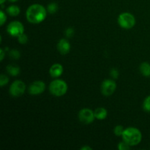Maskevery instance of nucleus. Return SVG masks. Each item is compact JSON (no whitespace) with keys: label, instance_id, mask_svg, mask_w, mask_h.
Segmentation results:
<instances>
[{"label":"nucleus","instance_id":"nucleus-1","mask_svg":"<svg viewBox=\"0 0 150 150\" xmlns=\"http://www.w3.org/2000/svg\"><path fill=\"white\" fill-rule=\"evenodd\" d=\"M47 16V10L40 4H34L29 6L26 12V17L28 21L33 24L41 23Z\"/></svg>","mask_w":150,"mask_h":150},{"label":"nucleus","instance_id":"nucleus-22","mask_svg":"<svg viewBox=\"0 0 150 150\" xmlns=\"http://www.w3.org/2000/svg\"><path fill=\"white\" fill-rule=\"evenodd\" d=\"M131 146L129 144H127L125 142L122 140V142H120L118 145V149L120 150H129L130 149Z\"/></svg>","mask_w":150,"mask_h":150},{"label":"nucleus","instance_id":"nucleus-20","mask_svg":"<svg viewBox=\"0 0 150 150\" xmlns=\"http://www.w3.org/2000/svg\"><path fill=\"white\" fill-rule=\"evenodd\" d=\"M18 40L19 43L24 45V44H26V42H28L27 35H26V34H24V33L21 34V35H19V36L18 37Z\"/></svg>","mask_w":150,"mask_h":150},{"label":"nucleus","instance_id":"nucleus-23","mask_svg":"<svg viewBox=\"0 0 150 150\" xmlns=\"http://www.w3.org/2000/svg\"><path fill=\"white\" fill-rule=\"evenodd\" d=\"M110 76L113 78L114 79H118L119 76H120V73H119L118 70L115 68L111 69V71H110Z\"/></svg>","mask_w":150,"mask_h":150},{"label":"nucleus","instance_id":"nucleus-27","mask_svg":"<svg viewBox=\"0 0 150 150\" xmlns=\"http://www.w3.org/2000/svg\"><path fill=\"white\" fill-rule=\"evenodd\" d=\"M81 150H92V147H90V146H83V147L81 148Z\"/></svg>","mask_w":150,"mask_h":150},{"label":"nucleus","instance_id":"nucleus-21","mask_svg":"<svg viewBox=\"0 0 150 150\" xmlns=\"http://www.w3.org/2000/svg\"><path fill=\"white\" fill-rule=\"evenodd\" d=\"M9 82V78L6 75L1 74L0 76V86L3 87Z\"/></svg>","mask_w":150,"mask_h":150},{"label":"nucleus","instance_id":"nucleus-29","mask_svg":"<svg viewBox=\"0 0 150 150\" xmlns=\"http://www.w3.org/2000/svg\"><path fill=\"white\" fill-rule=\"evenodd\" d=\"M5 1H6V0H0V3H1V4H3Z\"/></svg>","mask_w":150,"mask_h":150},{"label":"nucleus","instance_id":"nucleus-25","mask_svg":"<svg viewBox=\"0 0 150 150\" xmlns=\"http://www.w3.org/2000/svg\"><path fill=\"white\" fill-rule=\"evenodd\" d=\"M0 18H1V20H0V25L3 26L4 23L6 22V21H7V16H6V14L2 10L0 11Z\"/></svg>","mask_w":150,"mask_h":150},{"label":"nucleus","instance_id":"nucleus-14","mask_svg":"<svg viewBox=\"0 0 150 150\" xmlns=\"http://www.w3.org/2000/svg\"><path fill=\"white\" fill-rule=\"evenodd\" d=\"M140 72L145 77H149L150 76V64L146 62H144L141 64L140 67Z\"/></svg>","mask_w":150,"mask_h":150},{"label":"nucleus","instance_id":"nucleus-4","mask_svg":"<svg viewBox=\"0 0 150 150\" xmlns=\"http://www.w3.org/2000/svg\"><path fill=\"white\" fill-rule=\"evenodd\" d=\"M118 23L123 29H130L136 25V18L133 14L125 12L119 16Z\"/></svg>","mask_w":150,"mask_h":150},{"label":"nucleus","instance_id":"nucleus-11","mask_svg":"<svg viewBox=\"0 0 150 150\" xmlns=\"http://www.w3.org/2000/svg\"><path fill=\"white\" fill-rule=\"evenodd\" d=\"M63 72H64V69L62 64L56 63L54 64L49 70V73L51 75V77L53 78H58L62 75Z\"/></svg>","mask_w":150,"mask_h":150},{"label":"nucleus","instance_id":"nucleus-28","mask_svg":"<svg viewBox=\"0 0 150 150\" xmlns=\"http://www.w3.org/2000/svg\"><path fill=\"white\" fill-rule=\"evenodd\" d=\"M9 1H10V2H16V1H18V0H8Z\"/></svg>","mask_w":150,"mask_h":150},{"label":"nucleus","instance_id":"nucleus-2","mask_svg":"<svg viewBox=\"0 0 150 150\" xmlns=\"http://www.w3.org/2000/svg\"><path fill=\"white\" fill-rule=\"evenodd\" d=\"M122 137V140L130 146H136L142 140V132L139 129L133 127L125 129Z\"/></svg>","mask_w":150,"mask_h":150},{"label":"nucleus","instance_id":"nucleus-17","mask_svg":"<svg viewBox=\"0 0 150 150\" xmlns=\"http://www.w3.org/2000/svg\"><path fill=\"white\" fill-rule=\"evenodd\" d=\"M58 4L55 2H51L48 5V8H47V11L51 14H54L58 10Z\"/></svg>","mask_w":150,"mask_h":150},{"label":"nucleus","instance_id":"nucleus-13","mask_svg":"<svg viewBox=\"0 0 150 150\" xmlns=\"http://www.w3.org/2000/svg\"><path fill=\"white\" fill-rule=\"evenodd\" d=\"M7 72L12 76H17L20 74L21 69L16 64H9L6 67Z\"/></svg>","mask_w":150,"mask_h":150},{"label":"nucleus","instance_id":"nucleus-8","mask_svg":"<svg viewBox=\"0 0 150 150\" xmlns=\"http://www.w3.org/2000/svg\"><path fill=\"white\" fill-rule=\"evenodd\" d=\"M117 89V83L111 79H106L103 81L101 84V92L104 96H111L114 94Z\"/></svg>","mask_w":150,"mask_h":150},{"label":"nucleus","instance_id":"nucleus-5","mask_svg":"<svg viewBox=\"0 0 150 150\" xmlns=\"http://www.w3.org/2000/svg\"><path fill=\"white\" fill-rule=\"evenodd\" d=\"M26 91V84L23 81L20 80H16L10 85L9 92L10 95L15 98H18L24 94Z\"/></svg>","mask_w":150,"mask_h":150},{"label":"nucleus","instance_id":"nucleus-12","mask_svg":"<svg viewBox=\"0 0 150 150\" xmlns=\"http://www.w3.org/2000/svg\"><path fill=\"white\" fill-rule=\"evenodd\" d=\"M94 113H95V118L99 120H105L108 116V111L103 107H100V108H96Z\"/></svg>","mask_w":150,"mask_h":150},{"label":"nucleus","instance_id":"nucleus-10","mask_svg":"<svg viewBox=\"0 0 150 150\" xmlns=\"http://www.w3.org/2000/svg\"><path fill=\"white\" fill-rule=\"evenodd\" d=\"M70 48L71 46L70 42L66 39H61L57 44V49L59 52L62 55L68 54L70 51Z\"/></svg>","mask_w":150,"mask_h":150},{"label":"nucleus","instance_id":"nucleus-15","mask_svg":"<svg viewBox=\"0 0 150 150\" xmlns=\"http://www.w3.org/2000/svg\"><path fill=\"white\" fill-rule=\"evenodd\" d=\"M6 11H7V14L10 15V16L16 17V16H18L20 14L21 10L17 5H10L7 7Z\"/></svg>","mask_w":150,"mask_h":150},{"label":"nucleus","instance_id":"nucleus-19","mask_svg":"<svg viewBox=\"0 0 150 150\" xmlns=\"http://www.w3.org/2000/svg\"><path fill=\"white\" fill-rule=\"evenodd\" d=\"M124 130L125 129L122 125H117L114 127V133L117 136H122Z\"/></svg>","mask_w":150,"mask_h":150},{"label":"nucleus","instance_id":"nucleus-18","mask_svg":"<svg viewBox=\"0 0 150 150\" xmlns=\"http://www.w3.org/2000/svg\"><path fill=\"white\" fill-rule=\"evenodd\" d=\"M143 109L146 112H150V95L145 98L143 103Z\"/></svg>","mask_w":150,"mask_h":150},{"label":"nucleus","instance_id":"nucleus-6","mask_svg":"<svg viewBox=\"0 0 150 150\" xmlns=\"http://www.w3.org/2000/svg\"><path fill=\"white\" fill-rule=\"evenodd\" d=\"M7 31L10 36L18 38L19 35L24 33V27L20 21H14L9 23L7 27Z\"/></svg>","mask_w":150,"mask_h":150},{"label":"nucleus","instance_id":"nucleus-7","mask_svg":"<svg viewBox=\"0 0 150 150\" xmlns=\"http://www.w3.org/2000/svg\"><path fill=\"white\" fill-rule=\"evenodd\" d=\"M95 118V113L90 108H83L79 113V120H80L81 122L85 125H89L93 122Z\"/></svg>","mask_w":150,"mask_h":150},{"label":"nucleus","instance_id":"nucleus-3","mask_svg":"<svg viewBox=\"0 0 150 150\" xmlns=\"http://www.w3.org/2000/svg\"><path fill=\"white\" fill-rule=\"evenodd\" d=\"M67 84L64 81L61 79H56L51 82L49 85V92L51 95L57 97H61L67 92Z\"/></svg>","mask_w":150,"mask_h":150},{"label":"nucleus","instance_id":"nucleus-24","mask_svg":"<svg viewBox=\"0 0 150 150\" xmlns=\"http://www.w3.org/2000/svg\"><path fill=\"white\" fill-rule=\"evenodd\" d=\"M74 33H75L74 29H73V28H72V27L67 28L65 31L66 36H67V38H72V37L74 35Z\"/></svg>","mask_w":150,"mask_h":150},{"label":"nucleus","instance_id":"nucleus-9","mask_svg":"<svg viewBox=\"0 0 150 150\" xmlns=\"http://www.w3.org/2000/svg\"><path fill=\"white\" fill-rule=\"evenodd\" d=\"M45 89V83L42 81H35L32 82L28 89V92L32 95L42 94Z\"/></svg>","mask_w":150,"mask_h":150},{"label":"nucleus","instance_id":"nucleus-26","mask_svg":"<svg viewBox=\"0 0 150 150\" xmlns=\"http://www.w3.org/2000/svg\"><path fill=\"white\" fill-rule=\"evenodd\" d=\"M4 56H5V54H4V51L3 49L0 50V60L1 61H3L4 58Z\"/></svg>","mask_w":150,"mask_h":150},{"label":"nucleus","instance_id":"nucleus-16","mask_svg":"<svg viewBox=\"0 0 150 150\" xmlns=\"http://www.w3.org/2000/svg\"><path fill=\"white\" fill-rule=\"evenodd\" d=\"M9 57L13 59H18L21 57V53L18 50L12 49L9 51Z\"/></svg>","mask_w":150,"mask_h":150}]
</instances>
